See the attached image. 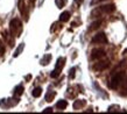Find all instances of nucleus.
Masks as SVG:
<instances>
[{
    "label": "nucleus",
    "instance_id": "nucleus-1",
    "mask_svg": "<svg viewBox=\"0 0 127 114\" xmlns=\"http://www.w3.org/2000/svg\"><path fill=\"white\" fill-rule=\"evenodd\" d=\"M9 30H11V35L13 36H20L21 31H22V23L19 19H13L9 22Z\"/></svg>",
    "mask_w": 127,
    "mask_h": 114
},
{
    "label": "nucleus",
    "instance_id": "nucleus-2",
    "mask_svg": "<svg viewBox=\"0 0 127 114\" xmlns=\"http://www.w3.org/2000/svg\"><path fill=\"white\" fill-rule=\"evenodd\" d=\"M124 78H125V72H124V71H120V72H118L117 75H114V76L112 77L111 83H110L111 88L117 90V87H118L120 84H121V82L124 80Z\"/></svg>",
    "mask_w": 127,
    "mask_h": 114
},
{
    "label": "nucleus",
    "instance_id": "nucleus-3",
    "mask_svg": "<svg viewBox=\"0 0 127 114\" xmlns=\"http://www.w3.org/2000/svg\"><path fill=\"white\" fill-rule=\"evenodd\" d=\"M18 6H19V11H20V13H21V15L23 16L25 21H28L29 13H28V7L26 6L25 1H23V0H19V1H18Z\"/></svg>",
    "mask_w": 127,
    "mask_h": 114
},
{
    "label": "nucleus",
    "instance_id": "nucleus-4",
    "mask_svg": "<svg viewBox=\"0 0 127 114\" xmlns=\"http://www.w3.org/2000/svg\"><path fill=\"white\" fill-rule=\"evenodd\" d=\"M105 56H106V54H105L104 50L101 49H93L91 51V58L92 59H101Z\"/></svg>",
    "mask_w": 127,
    "mask_h": 114
},
{
    "label": "nucleus",
    "instance_id": "nucleus-5",
    "mask_svg": "<svg viewBox=\"0 0 127 114\" xmlns=\"http://www.w3.org/2000/svg\"><path fill=\"white\" fill-rule=\"evenodd\" d=\"M92 43H107V37H106V35L104 33H99V34L95 35V37L92 38Z\"/></svg>",
    "mask_w": 127,
    "mask_h": 114
},
{
    "label": "nucleus",
    "instance_id": "nucleus-6",
    "mask_svg": "<svg viewBox=\"0 0 127 114\" xmlns=\"http://www.w3.org/2000/svg\"><path fill=\"white\" fill-rule=\"evenodd\" d=\"M110 66V62L108 61H101L99 63H96V64L93 65V69L96 70V71H103L105 69H107Z\"/></svg>",
    "mask_w": 127,
    "mask_h": 114
},
{
    "label": "nucleus",
    "instance_id": "nucleus-7",
    "mask_svg": "<svg viewBox=\"0 0 127 114\" xmlns=\"http://www.w3.org/2000/svg\"><path fill=\"white\" fill-rule=\"evenodd\" d=\"M101 12H104V13H112V12L116 11V6L113 4H110V5H105V6H101L99 8Z\"/></svg>",
    "mask_w": 127,
    "mask_h": 114
},
{
    "label": "nucleus",
    "instance_id": "nucleus-8",
    "mask_svg": "<svg viewBox=\"0 0 127 114\" xmlns=\"http://www.w3.org/2000/svg\"><path fill=\"white\" fill-rule=\"evenodd\" d=\"M55 97H56V92L55 91H49L46 94V101L47 103H51V101L54 100Z\"/></svg>",
    "mask_w": 127,
    "mask_h": 114
},
{
    "label": "nucleus",
    "instance_id": "nucleus-9",
    "mask_svg": "<svg viewBox=\"0 0 127 114\" xmlns=\"http://www.w3.org/2000/svg\"><path fill=\"white\" fill-rule=\"evenodd\" d=\"M83 106H85V100H76L73 103V108L75 110H81Z\"/></svg>",
    "mask_w": 127,
    "mask_h": 114
},
{
    "label": "nucleus",
    "instance_id": "nucleus-10",
    "mask_svg": "<svg viewBox=\"0 0 127 114\" xmlns=\"http://www.w3.org/2000/svg\"><path fill=\"white\" fill-rule=\"evenodd\" d=\"M66 106H68V101L66 100H60L56 104V107H57L58 110H65Z\"/></svg>",
    "mask_w": 127,
    "mask_h": 114
},
{
    "label": "nucleus",
    "instance_id": "nucleus-11",
    "mask_svg": "<svg viewBox=\"0 0 127 114\" xmlns=\"http://www.w3.org/2000/svg\"><path fill=\"white\" fill-rule=\"evenodd\" d=\"M2 35H4V38L8 42V44H9V46H11V47L14 46V38L9 37V34H8L7 31H4V33H2Z\"/></svg>",
    "mask_w": 127,
    "mask_h": 114
},
{
    "label": "nucleus",
    "instance_id": "nucleus-12",
    "mask_svg": "<svg viewBox=\"0 0 127 114\" xmlns=\"http://www.w3.org/2000/svg\"><path fill=\"white\" fill-rule=\"evenodd\" d=\"M69 19H70L69 12H63L61 16H60V21H62V22H66V21H69Z\"/></svg>",
    "mask_w": 127,
    "mask_h": 114
},
{
    "label": "nucleus",
    "instance_id": "nucleus-13",
    "mask_svg": "<svg viewBox=\"0 0 127 114\" xmlns=\"http://www.w3.org/2000/svg\"><path fill=\"white\" fill-rule=\"evenodd\" d=\"M64 62H65V59H64L63 57L58 58V59H57V63H56V68H55V69H57V70L62 71V69H63V66H64Z\"/></svg>",
    "mask_w": 127,
    "mask_h": 114
},
{
    "label": "nucleus",
    "instance_id": "nucleus-14",
    "mask_svg": "<svg viewBox=\"0 0 127 114\" xmlns=\"http://www.w3.org/2000/svg\"><path fill=\"white\" fill-rule=\"evenodd\" d=\"M22 93H23V86H22V85H18V86L14 88V95L20 97Z\"/></svg>",
    "mask_w": 127,
    "mask_h": 114
},
{
    "label": "nucleus",
    "instance_id": "nucleus-15",
    "mask_svg": "<svg viewBox=\"0 0 127 114\" xmlns=\"http://www.w3.org/2000/svg\"><path fill=\"white\" fill-rule=\"evenodd\" d=\"M50 59H51V55H50V54H47L46 56H44V57L42 58V59H41V64H42V65L49 64Z\"/></svg>",
    "mask_w": 127,
    "mask_h": 114
},
{
    "label": "nucleus",
    "instance_id": "nucleus-16",
    "mask_svg": "<svg viewBox=\"0 0 127 114\" xmlns=\"http://www.w3.org/2000/svg\"><path fill=\"white\" fill-rule=\"evenodd\" d=\"M100 25H101V20H97V21H95V22L91 25V27L89 28V30H95V29H97V28H99Z\"/></svg>",
    "mask_w": 127,
    "mask_h": 114
},
{
    "label": "nucleus",
    "instance_id": "nucleus-17",
    "mask_svg": "<svg viewBox=\"0 0 127 114\" xmlns=\"http://www.w3.org/2000/svg\"><path fill=\"white\" fill-rule=\"evenodd\" d=\"M32 94H33V97H35V98H39L40 95L42 94V88L41 87H35L34 90H33V92H32Z\"/></svg>",
    "mask_w": 127,
    "mask_h": 114
},
{
    "label": "nucleus",
    "instance_id": "nucleus-18",
    "mask_svg": "<svg viewBox=\"0 0 127 114\" xmlns=\"http://www.w3.org/2000/svg\"><path fill=\"white\" fill-rule=\"evenodd\" d=\"M23 48H25V44H23V43H21V44L19 46V48H18V49L15 50V53H14V55H13V56H14V57H18V56L20 55V54L22 53Z\"/></svg>",
    "mask_w": 127,
    "mask_h": 114
},
{
    "label": "nucleus",
    "instance_id": "nucleus-19",
    "mask_svg": "<svg viewBox=\"0 0 127 114\" xmlns=\"http://www.w3.org/2000/svg\"><path fill=\"white\" fill-rule=\"evenodd\" d=\"M18 103H19V98L9 99V101H8V106H15Z\"/></svg>",
    "mask_w": 127,
    "mask_h": 114
},
{
    "label": "nucleus",
    "instance_id": "nucleus-20",
    "mask_svg": "<svg viewBox=\"0 0 127 114\" xmlns=\"http://www.w3.org/2000/svg\"><path fill=\"white\" fill-rule=\"evenodd\" d=\"M55 2H56V5H57L58 8H62L64 7V5H65V0H55Z\"/></svg>",
    "mask_w": 127,
    "mask_h": 114
},
{
    "label": "nucleus",
    "instance_id": "nucleus-21",
    "mask_svg": "<svg viewBox=\"0 0 127 114\" xmlns=\"http://www.w3.org/2000/svg\"><path fill=\"white\" fill-rule=\"evenodd\" d=\"M60 75H61V71H60V70H57V69H55L54 71H53V72L50 73V76H51V78H57V77L60 76Z\"/></svg>",
    "mask_w": 127,
    "mask_h": 114
},
{
    "label": "nucleus",
    "instance_id": "nucleus-22",
    "mask_svg": "<svg viewBox=\"0 0 127 114\" xmlns=\"http://www.w3.org/2000/svg\"><path fill=\"white\" fill-rule=\"evenodd\" d=\"M4 54H5V46L4 43L0 41V56H4Z\"/></svg>",
    "mask_w": 127,
    "mask_h": 114
},
{
    "label": "nucleus",
    "instance_id": "nucleus-23",
    "mask_svg": "<svg viewBox=\"0 0 127 114\" xmlns=\"http://www.w3.org/2000/svg\"><path fill=\"white\" fill-rule=\"evenodd\" d=\"M75 71H76V69L75 68H72L71 70H70V73H69V78H71L72 79L73 77H75Z\"/></svg>",
    "mask_w": 127,
    "mask_h": 114
},
{
    "label": "nucleus",
    "instance_id": "nucleus-24",
    "mask_svg": "<svg viewBox=\"0 0 127 114\" xmlns=\"http://www.w3.org/2000/svg\"><path fill=\"white\" fill-rule=\"evenodd\" d=\"M118 108H119L118 106H111V107H110V110H108V112H117V111H118Z\"/></svg>",
    "mask_w": 127,
    "mask_h": 114
},
{
    "label": "nucleus",
    "instance_id": "nucleus-25",
    "mask_svg": "<svg viewBox=\"0 0 127 114\" xmlns=\"http://www.w3.org/2000/svg\"><path fill=\"white\" fill-rule=\"evenodd\" d=\"M50 112H53V108H51V107H48V108H46V110L43 111V113H50Z\"/></svg>",
    "mask_w": 127,
    "mask_h": 114
},
{
    "label": "nucleus",
    "instance_id": "nucleus-26",
    "mask_svg": "<svg viewBox=\"0 0 127 114\" xmlns=\"http://www.w3.org/2000/svg\"><path fill=\"white\" fill-rule=\"evenodd\" d=\"M75 1H76L77 4H82V2H83V0H75Z\"/></svg>",
    "mask_w": 127,
    "mask_h": 114
},
{
    "label": "nucleus",
    "instance_id": "nucleus-27",
    "mask_svg": "<svg viewBox=\"0 0 127 114\" xmlns=\"http://www.w3.org/2000/svg\"><path fill=\"white\" fill-rule=\"evenodd\" d=\"M31 78H32V76H31V75H29V76H27V77H26V79H27V80H29V79H31Z\"/></svg>",
    "mask_w": 127,
    "mask_h": 114
},
{
    "label": "nucleus",
    "instance_id": "nucleus-28",
    "mask_svg": "<svg viewBox=\"0 0 127 114\" xmlns=\"http://www.w3.org/2000/svg\"><path fill=\"white\" fill-rule=\"evenodd\" d=\"M126 84H127V79H126ZM124 90L126 91V94H127V87H126V86H125V88H124Z\"/></svg>",
    "mask_w": 127,
    "mask_h": 114
},
{
    "label": "nucleus",
    "instance_id": "nucleus-29",
    "mask_svg": "<svg viewBox=\"0 0 127 114\" xmlns=\"http://www.w3.org/2000/svg\"><path fill=\"white\" fill-rule=\"evenodd\" d=\"M31 2H32V4H34V2H35V0H31Z\"/></svg>",
    "mask_w": 127,
    "mask_h": 114
},
{
    "label": "nucleus",
    "instance_id": "nucleus-30",
    "mask_svg": "<svg viewBox=\"0 0 127 114\" xmlns=\"http://www.w3.org/2000/svg\"><path fill=\"white\" fill-rule=\"evenodd\" d=\"M99 1H103V0H99Z\"/></svg>",
    "mask_w": 127,
    "mask_h": 114
}]
</instances>
